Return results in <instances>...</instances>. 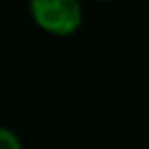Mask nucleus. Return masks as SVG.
I'll return each mask as SVG.
<instances>
[{"label":"nucleus","instance_id":"f257e3e1","mask_svg":"<svg viewBox=\"0 0 149 149\" xmlns=\"http://www.w3.org/2000/svg\"><path fill=\"white\" fill-rule=\"evenodd\" d=\"M34 19L55 34H68L79 25L81 8L72 0H38L32 2Z\"/></svg>","mask_w":149,"mask_h":149},{"label":"nucleus","instance_id":"f03ea898","mask_svg":"<svg viewBox=\"0 0 149 149\" xmlns=\"http://www.w3.org/2000/svg\"><path fill=\"white\" fill-rule=\"evenodd\" d=\"M0 149H21V146L10 130L0 128Z\"/></svg>","mask_w":149,"mask_h":149}]
</instances>
